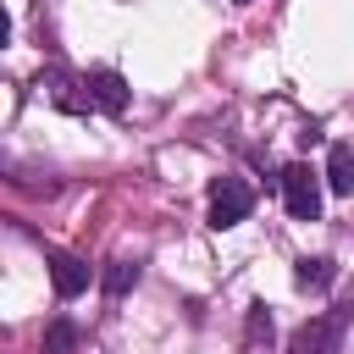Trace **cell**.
Wrapping results in <instances>:
<instances>
[{
  "label": "cell",
  "instance_id": "obj_1",
  "mask_svg": "<svg viewBox=\"0 0 354 354\" xmlns=\"http://www.w3.org/2000/svg\"><path fill=\"white\" fill-rule=\"evenodd\" d=\"M33 94H39V100H50V105H61V111H72V116L94 111V105H88V88H83V77H72L66 66H39V77H33Z\"/></svg>",
  "mask_w": 354,
  "mask_h": 354
},
{
  "label": "cell",
  "instance_id": "obj_2",
  "mask_svg": "<svg viewBox=\"0 0 354 354\" xmlns=\"http://www.w3.org/2000/svg\"><path fill=\"white\" fill-rule=\"evenodd\" d=\"M249 210H254V188H249L243 177H216V183H210V227H216V232H221V227H238Z\"/></svg>",
  "mask_w": 354,
  "mask_h": 354
},
{
  "label": "cell",
  "instance_id": "obj_3",
  "mask_svg": "<svg viewBox=\"0 0 354 354\" xmlns=\"http://www.w3.org/2000/svg\"><path fill=\"white\" fill-rule=\"evenodd\" d=\"M343 326H348V310H343V304L326 310V315H310V321L288 337V354H332L337 337H343Z\"/></svg>",
  "mask_w": 354,
  "mask_h": 354
},
{
  "label": "cell",
  "instance_id": "obj_4",
  "mask_svg": "<svg viewBox=\"0 0 354 354\" xmlns=\"http://www.w3.org/2000/svg\"><path fill=\"white\" fill-rule=\"evenodd\" d=\"M282 199H288V216L293 221H315L321 216V183H315V171L304 160L282 166Z\"/></svg>",
  "mask_w": 354,
  "mask_h": 354
},
{
  "label": "cell",
  "instance_id": "obj_5",
  "mask_svg": "<svg viewBox=\"0 0 354 354\" xmlns=\"http://www.w3.org/2000/svg\"><path fill=\"white\" fill-rule=\"evenodd\" d=\"M83 88H88V105L105 111V116H122L127 100H133V94H127V77H122L116 66H94V72L83 77Z\"/></svg>",
  "mask_w": 354,
  "mask_h": 354
},
{
  "label": "cell",
  "instance_id": "obj_6",
  "mask_svg": "<svg viewBox=\"0 0 354 354\" xmlns=\"http://www.w3.org/2000/svg\"><path fill=\"white\" fill-rule=\"evenodd\" d=\"M50 282H55L61 299H77V293L88 288V266H83L77 254H55V260H50Z\"/></svg>",
  "mask_w": 354,
  "mask_h": 354
},
{
  "label": "cell",
  "instance_id": "obj_7",
  "mask_svg": "<svg viewBox=\"0 0 354 354\" xmlns=\"http://www.w3.org/2000/svg\"><path fill=\"white\" fill-rule=\"evenodd\" d=\"M332 277H337V266H332L326 254H304V260L293 266V282H299L304 293H326V288H332Z\"/></svg>",
  "mask_w": 354,
  "mask_h": 354
},
{
  "label": "cell",
  "instance_id": "obj_8",
  "mask_svg": "<svg viewBox=\"0 0 354 354\" xmlns=\"http://www.w3.org/2000/svg\"><path fill=\"white\" fill-rule=\"evenodd\" d=\"M326 188L332 194H354V149L348 144H332L326 149Z\"/></svg>",
  "mask_w": 354,
  "mask_h": 354
},
{
  "label": "cell",
  "instance_id": "obj_9",
  "mask_svg": "<svg viewBox=\"0 0 354 354\" xmlns=\"http://www.w3.org/2000/svg\"><path fill=\"white\" fill-rule=\"evenodd\" d=\"M138 277H144V266H138V260H111V266H105V277H100V288H105L111 299H122V293H133V288H138Z\"/></svg>",
  "mask_w": 354,
  "mask_h": 354
},
{
  "label": "cell",
  "instance_id": "obj_10",
  "mask_svg": "<svg viewBox=\"0 0 354 354\" xmlns=\"http://www.w3.org/2000/svg\"><path fill=\"white\" fill-rule=\"evenodd\" d=\"M77 348V326L66 321V315H55L50 326H44V343H39V354H72Z\"/></svg>",
  "mask_w": 354,
  "mask_h": 354
},
{
  "label": "cell",
  "instance_id": "obj_11",
  "mask_svg": "<svg viewBox=\"0 0 354 354\" xmlns=\"http://www.w3.org/2000/svg\"><path fill=\"white\" fill-rule=\"evenodd\" d=\"M249 343H271V310L249 304Z\"/></svg>",
  "mask_w": 354,
  "mask_h": 354
},
{
  "label": "cell",
  "instance_id": "obj_12",
  "mask_svg": "<svg viewBox=\"0 0 354 354\" xmlns=\"http://www.w3.org/2000/svg\"><path fill=\"white\" fill-rule=\"evenodd\" d=\"M6 39H11V11L0 6V44H6Z\"/></svg>",
  "mask_w": 354,
  "mask_h": 354
}]
</instances>
